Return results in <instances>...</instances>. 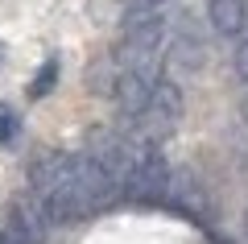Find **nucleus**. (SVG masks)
I'll use <instances>...</instances> for the list:
<instances>
[{
	"label": "nucleus",
	"instance_id": "obj_1",
	"mask_svg": "<svg viewBox=\"0 0 248 244\" xmlns=\"http://www.w3.org/2000/svg\"><path fill=\"white\" fill-rule=\"evenodd\" d=\"M178 120H182V91H178V83H170V79H157L145 112L137 116V141L157 145V141H166L170 132L178 129Z\"/></svg>",
	"mask_w": 248,
	"mask_h": 244
},
{
	"label": "nucleus",
	"instance_id": "obj_2",
	"mask_svg": "<svg viewBox=\"0 0 248 244\" xmlns=\"http://www.w3.org/2000/svg\"><path fill=\"white\" fill-rule=\"evenodd\" d=\"M170 174H174V170H170V162L161 157V149L141 141L137 162H133V174H128L124 191L133 195V199H141V203H157V199L170 195Z\"/></svg>",
	"mask_w": 248,
	"mask_h": 244
},
{
	"label": "nucleus",
	"instance_id": "obj_3",
	"mask_svg": "<svg viewBox=\"0 0 248 244\" xmlns=\"http://www.w3.org/2000/svg\"><path fill=\"white\" fill-rule=\"evenodd\" d=\"M153 83H157V79L141 75V70H120V75H116L112 96H116V104H120V112L128 116V120H137V116L145 112V104H149V96H153Z\"/></svg>",
	"mask_w": 248,
	"mask_h": 244
},
{
	"label": "nucleus",
	"instance_id": "obj_4",
	"mask_svg": "<svg viewBox=\"0 0 248 244\" xmlns=\"http://www.w3.org/2000/svg\"><path fill=\"white\" fill-rule=\"evenodd\" d=\"M46 215L42 207H29V203H17L9 211V224L0 228V244H42L46 240Z\"/></svg>",
	"mask_w": 248,
	"mask_h": 244
},
{
	"label": "nucleus",
	"instance_id": "obj_5",
	"mask_svg": "<svg viewBox=\"0 0 248 244\" xmlns=\"http://www.w3.org/2000/svg\"><path fill=\"white\" fill-rule=\"evenodd\" d=\"M207 17H211V29L223 37L244 33L248 25V4L244 0H207Z\"/></svg>",
	"mask_w": 248,
	"mask_h": 244
},
{
	"label": "nucleus",
	"instance_id": "obj_6",
	"mask_svg": "<svg viewBox=\"0 0 248 244\" xmlns=\"http://www.w3.org/2000/svg\"><path fill=\"white\" fill-rule=\"evenodd\" d=\"M174 207L190 211V215H207V203H203V186L195 182V174L190 170H178V174H170V195H166Z\"/></svg>",
	"mask_w": 248,
	"mask_h": 244
},
{
	"label": "nucleus",
	"instance_id": "obj_7",
	"mask_svg": "<svg viewBox=\"0 0 248 244\" xmlns=\"http://www.w3.org/2000/svg\"><path fill=\"white\" fill-rule=\"evenodd\" d=\"M54 83H58V58H46V66L33 75V83H29V99H42L54 91Z\"/></svg>",
	"mask_w": 248,
	"mask_h": 244
},
{
	"label": "nucleus",
	"instance_id": "obj_8",
	"mask_svg": "<svg viewBox=\"0 0 248 244\" xmlns=\"http://www.w3.org/2000/svg\"><path fill=\"white\" fill-rule=\"evenodd\" d=\"M17 129H21L17 112H13L9 104H0V149H4V145H13V141H17Z\"/></svg>",
	"mask_w": 248,
	"mask_h": 244
},
{
	"label": "nucleus",
	"instance_id": "obj_9",
	"mask_svg": "<svg viewBox=\"0 0 248 244\" xmlns=\"http://www.w3.org/2000/svg\"><path fill=\"white\" fill-rule=\"evenodd\" d=\"M236 75H240V79L248 83V37H244V42L236 46Z\"/></svg>",
	"mask_w": 248,
	"mask_h": 244
},
{
	"label": "nucleus",
	"instance_id": "obj_10",
	"mask_svg": "<svg viewBox=\"0 0 248 244\" xmlns=\"http://www.w3.org/2000/svg\"><path fill=\"white\" fill-rule=\"evenodd\" d=\"M141 4H161V0H141Z\"/></svg>",
	"mask_w": 248,
	"mask_h": 244
},
{
	"label": "nucleus",
	"instance_id": "obj_11",
	"mask_svg": "<svg viewBox=\"0 0 248 244\" xmlns=\"http://www.w3.org/2000/svg\"><path fill=\"white\" fill-rule=\"evenodd\" d=\"M244 112H248V99H244Z\"/></svg>",
	"mask_w": 248,
	"mask_h": 244
}]
</instances>
